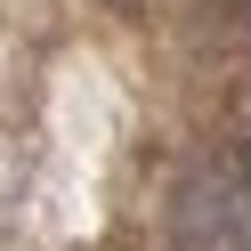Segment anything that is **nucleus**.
Masks as SVG:
<instances>
[{"mask_svg":"<svg viewBox=\"0 0 251 251\" xmlns=\"http://www.w3.org/2000/svg\"><path fill=\"white\" fill-rule=\"evenodd\" d=\"M170 243L178 251H251V154L219 146L170 195Z\"/></svg>","mask_w":251,"mask_h":251,"instance_id":"obj_1","label":"nucleus"}]
</instances>
